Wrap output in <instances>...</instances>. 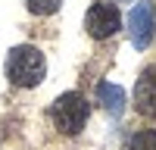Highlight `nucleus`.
<instances>
[{
    "label": "nucleus",
    "mask_w": 156,
    "mask_h": 150,
    "mask_svg": "<svg viewBox=\"0 0 156 150\" xmlns=\"http://www.w3.org/2000/svg\"><path fill=\"white\" fill-rule=\"evenodd\" d=\"M25 6H28L34 16H53L62 6V0H25Z\"/></svg>",
    "instance_id": "6e6552de"
},
{
    "label": "nucleus",
    "mask_w": 156,
    "mask_h": 150,
    "mask_svg": "<svg viewBox=\"0 0 156 150\" xmlns=\"http://www.w3.org/2000/svg\"><path fill=\"white\" fill-rule=\"evenodd\" d=\"M84 28H87L90 38H97V41H106V38H112L115 31L122 28L119 6H115V3H103V0H97V3L87 9V16H84Z\"/></svg>",
    "instance_id": "20e7f679"
},
{
    "label": "nucleus",
    "mask_w": 156,
    "mask_h": 150,
    "mask_svg": "<svg viewBox=\"0 0 156 150\" xmlns=\"http://www.w3.org/2000/svg\"><path fill=\"white\" fill-rule=\"evenodd\" d=\"M153 34H156V9L147 0H137L131 6V12H128V38H131V44L137 50H147Z\"/></svg>",
    "instance_id": "7ed1b4c3"
},
{
    "label": "nucleus",
    "mask_w": 156,
    "mask_h": 150,
    "mask_svg": "<svg viewBox=\"0 0 156 150\" xmlns=\"http://www.w3.org/2000/svg\"><path fill=\"white\" fill-rule=\"evenodd\" d=\"M6 78L16 88H37L47 75V59L34 44H19L6 53Z\"/></svg>",
    "instance_id": "f257e3e1"
},
{
    "label": "nucleus",
    "mask_w": 156,
    "mask_h": 150,
    "mask_svg": "<svg viewBox=\"0 0 156 150\" xmlns=\"http://www.w3.org/2000/svg\"><path fill=\"white\" fill-rule=\"evenodd\" d=\"M128 150H156V128H144V131L131 134Z\"/></svg>",
    "instance_id": "0eeeda50"
},
{
    "label": "nucleus",
    "mask_w": 156,
    "mask_h": 150,
    "mask_svg": "<svg viewBox=\"0 0 156 150\" xmlns=\"http://www.w3.org/2000/svg\"><path fill=\"white\" fill-rule=\"evenodd\" d=\"M50 119H53L59 134H78L90 119V103L84 100V94L78 91H66L53 100L50 106Z\"/></svg>",
    "instance_id": "f03ea898"
},
{
    "label": "nucleus",
    "mask_w": 156,
    "mask_h": 150,
    "mask_svg": "<svg viewBox=\"0 0 156 150\" xmlns=\"http://www.w3.org/2000/svg\"><path fill=\"white\" fill-rule=\"evenodd\" d=\"M122 3H131V0H122Z\"/></svg>",
    "instance_id": "1a4fd4ad"
},
{
    "label": "nucleus",
    "mask_w": 156,
    "mask_h": 150,
    "mask_svg": "<svg viewBox=\"0 0 156 150\" xmlns=\"http://www.w3.org/2000/svg\"><path fill=\"white\" fill-rule=\"evenodd\" d=\"M97 100H100V106L106 109L112 119L125 116V109H128V94H125V88L112 84V81H100V84H97Z\"/></svg>",
    "instance_id": "423d86ee"
},
{
    "label": "nucleus",
    "mask_w": 156,
    "mask_h": 150,
    "mask_svg": "<svg viewBox=\"0 0 156 150\" xmlns=\"http://www.w3.org/2000/svg\"><path fill=\"white\" fill-rule=\"evenodd\" d=\"M134 109L144 116H156V66L140 72L134 84Z\"/></svg>",
    "instance_id": "39448f33"
}]
</instances>
